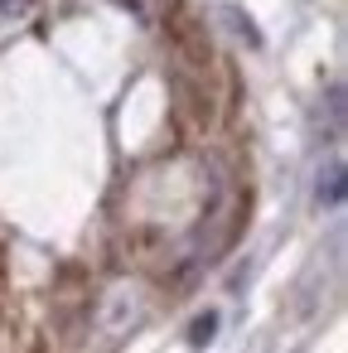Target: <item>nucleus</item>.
Instances as JSON below:
<instances>
[{
    "mask_svg": "<svg viewBox=\"0 0 348 353\" xmlns=\"http://www.w3.org/2000/svg\"><path fill=\"white\" fill-rule=\"evenodd\" d=\"M145 319H150V295H145V285H141V281H116V285L102 290V300H97V310H92V334L102 339V348H116V343H126Z\"/></svg>",
    "mask_w": 348,
    "mask_h": 353,
    "instance_id": "f257e3e1",
    "label": "nucleus"
},
{
    "mask_svg": "<svg viewBox=\"0 0 348 353\" xmlns=\"http://www.w3.org/2000/svg\"><path fill=\"white\" fill-rule=\"evenodd\" d=\"M319 203H324V208H338V203H343V165H338V160L319 174Z\"/></svg>",
    "mask_w": 348,
    "mask_h": 353,
    "instance_id": "f03ea898",
    "label": "nucleus"
},
{
    "mask_svg": "<svg viewBox=\"0 0 348 353\" xmlns=\"http://www.w3.org/2000/svg\"><path fill=\"white\" fill-rule=\"evenodd\" d=\"M213 334H218V314H213V310H203V314L189 324V348H208V343H213Z\"/></svg>",
    "mask_w": 348,
    "mask_h": 353,
    "instance_id": "7ed1b4c3",
    "label": "nucleus"
},
{
    "mask_svg": "<svg viewBox=\"0 0 348 353\" xmlns=\"http://www.w3.org/2000/svg\"><path fill=\"white\" fill-rule=\"evenodd\" d=\"M30 10H34V0H0V30L15 25V20H25Z\"/></svg>",
    "mask_w": 348,
    "mask_h": 353,
    "instance_id": "20e7f679",
    "label": "nucleus"
}]
</instances>
